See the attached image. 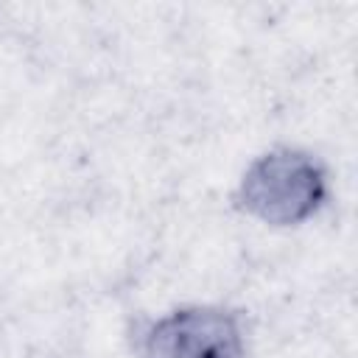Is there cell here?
<instances>
[{
    "mask_svg": "<svg viewBox=\"0 0 358 358\" xmlns=\"http://www.w3.org/2000/svg\"><path fill=\"white\" fill-rule=\"evenodd\" d=\"M327 199V173L322 162L299 148H274L260 154L243 173L235 204L271 227H294L319 213Z\"/></svg>",
    "mask_w": 358,
    "mask_h": 358,
    "instance_id": "cell-1",
    "label": "cell"
},
{
    "mask_svg": "<svg viewBox=\"0 0 358 358\" xmlns=\"http://www.w3.org/2000/svg\"><path fill=\"white\" fill-rule=\"evenodd\" d=\"M143 358H246L238 313L215 305L176 308L154 319L140 338Z\"/></svg>",
    "mask_w": 358,
    "mask_h": 358,
    "instance_id": "cell-2",
    "label": "cell"
}]
</instances>
